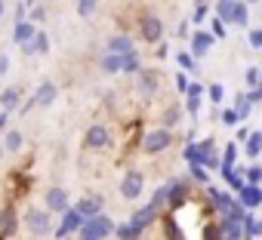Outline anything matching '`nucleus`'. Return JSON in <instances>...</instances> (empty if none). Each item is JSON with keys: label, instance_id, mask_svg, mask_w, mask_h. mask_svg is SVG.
Segmentation results:
<instances>
[{"label": "nucleus", "instance_id": "59", "mask_svg": "<svg viewBox=\"0 0 262 240\" xmlns=\"http://www.w3.org/2000/svg\"><path fill=\"white\" fill-rule=\"evenodd\" d=\"M74 4H77V0H74Z\"/></svg>", "mask_w": 262, "mask_h": 240}, {"label": "nucleus", "instance_id": "26", "mask_svg": "<svg viewBox=\"0 0 262 240\" xmlns=\"http://www.w3.org/2000/svg\"><path fill=\"white\" fill-rule=\"evenodd\" d=\"M222 179H225L234 191H241V188H244V173H241V170H222Z\"/></svg>", "mask_w": 262, "mask_h": 240}, {"label": "nucleus", "instance_id": "46", "mask_svg": "<svg viewBox=\"0 0 262 240\" xmlns=\"http://www.w3.org/2000/svg\"><path fill=\"white\" fill-rule=\"evenodd\" d=\"M250 46L262 50V31H250Z\"/></svg>", "mask_w": 262, "mask_h": 240}, {"label": "nucleus", "instance_id": "54", "mask_svg": "<svg viewBox=\"0 0 262 240\" xmlns=\"http://www.w3.org/2000/svg\"><path fill=\"white\" fill-rule=\"evenodd\" d=\"M0 160H4V145H0Z\"/></svg>", "mask_w": 262, "mask_h": 240}, {"label": "nucleus", "instance_id": "20", "mask_svg": "<svg viewBox=\"0 0 262 240\" xmlns=\"http://www.w3.org/2000/svg\"><path fill=\"white\" fill-rule=\"evenodd\" d=\"M120 71H126V74H139V71H142V59H139L136 50L120 56Z\"/></svg>", "mask_w": 262, "mask_h": 240}, {"label": "nucleus", "instance_id": "47", "mask_svg": "<svg viewBox=\"0 0 262 240\" xmlns=\"http://www.w3.org/2000/svg\"><path fill=\"white\" fill-rule=\"evenodd\" d=\"M185 95H198V99H201V95H204V86H201V83H188V92H185Z\"/></svg>", "mask_w": 262, "mask_h": 240}, {"label": "nucleus", "instance_id": "8", "mask_svg": "<svg viewBox=\"0 0 262 240\" xmlns=\"http://www.w3.org/2000/svg\"><path fill=\"white\" fill-rule=\"evenodd\" d=\"M47 206H50L53 212H62V215H65V212L71 209L68 191H65V188H50V191H47Z\"/></svg>", "mask_w": 262, "mask_h": 240}, {"label": "nucleus", "instance_id": "52", "mask_svg": "<svg viewBox=\"0 0 262 240\" xmlns=\"http://www.w3.org/2000/svg\"><path fill=\"white\" fill-rule=\"evenodd\" d=\"M4 127H7V114H0V133H4Z\"/></svg>", "mask_w": 262, "mask_h": 240}, {"label": "nucleus", "instance_id": "18", "mask_svg": "<svg viewBox=\"0 0 262 240\" xmlns=\"http://www.w3.org/2000/svg\"><path fill=\"white\" fill-rule=\"evenodd\" d=\"M34 34H37V28H34L31 22H19V25H16V31H13V40H16L19 46H25V43H31V40H34Z\"/></svg>", "mask_w": 262, "mask_h": 240}, {"label": "nucleus", "instance_id": "9", "mask_svg": "<svg viewBox=\"0 0 262 240\" xmlns=\"http://www.w3.org/2000/svg\"><path fill=\"white\" fill-rule=\"evenodd\" d=\"M142 37H145L148 43H161V37H164V25H161L158 16H145V19H142Z\"/></svg>", "mask_w": 262, "mask_h": 240}, {"label": "nucleus", "instance_id": "42", "mask_svg": "<svg viewBox=\"0 0 262 240\" xmlns=\"http://www.w3.org/2000/svg\"><path fill=\"white\" fill-rule=\"evenodd\" d=\"M222 95H225V89H222L219 83H213V86H210V99H213V102L219 105V102H222Z\"/></svg>", "mask_w": 262, "mask_h": 240}, {"label": "nucleus", "instance_id": "32", "mask_svg": "<svg viewBox=\"0 0 262 240\" xmlns=\"http://www.w3.org/2000/svg\"><path fill=\"white\" fill-rule=\"evenodd\" d=\"M241 228H244V234H247V237H256V234H259V222H256L253 215H247V219L241 222Z\"/></svg>", "mask_w": 262, "mask_h": 240}, {"label": "nucleus", "instance_id": "11", "mask_svg": "<svg viewBox=\"0 0 262 240\" xmlns=\"http://www.w3.org/2000/svg\"><path fill=\"white\" fill-rule=\"evenodd\" d=\"M108 53L114 56H123V53H133V37H126V34H111L108 43H105Z\"/></svg>", "mask_w": 262, "mask_h": 240}, {"label": "nucleus", "instance_id": "43", "mask_svg": "<svg viewBox=\"0 0 262 240\" xmlns=\"http://www.w3.org/2000/svg\"><path fill=\"white\" fill-rule=\"evenodd\" d=\"M210 34H213V37H225V25H222L219 19H213V28H210Z\"/></svg>", "mask_w": 262, "mask_h": 240}, {"label": "nucleus", "instance_id": "58", "mask_svg": "<svg viewBox=\"0 0 262 240\" xmlns=\"http://www.w3.org/2000/svg\"><path fill=\"white\" fill-rule=\"evenodd\" d=\"M259 74H262V68H259Z\"/></svg>", "mask_w": 262, "mask_h": 240}, {"label": "nucleus", "instance_id": "19", "mask_svg": "<svg viewBox=\"0 0 262 240\" xmlns=\"http://www.w3.org/2000/svg\"><path fill=\"white\" fill-rule=\"evenodd\" d=\"M139 92H142L145 99L158 92V74H155V71H139Z\"/></svg>", "mask_w": 262, "mask_h": 240}, {"label": "nucleus", "instance_id": "39", "mask_svg": "<svg viewBox=\"0 0 262 240\" xmlns=\"http://www.w3.org/2000/svg\"><path fill=\"white\" fill-rule=\"evenodd\" d=\"M237 120H241V117H237V111H234V108H225V111H222V124H228V127H231V124H237Z\"/></svg>", "mask_w": 262, "mask_h": 240}, {"label": "nucleus", "instance_id": "16", "mask_svg": "<svg viewBox=\"0 0 262 240\" xmlns=\"http://www.w3.org/2000/svg\"><path fill=\"white\" fill-rule=\"evenodd\" d=\"M19 102H22V89H19V86H7L4 92H0V108H4V114L13 111Z\"/></svg>", "mask_w": 262, "mask_h": 240}, {"label": "nucleus", "instance_id": "35", "mask_svg": "<svg viewBox=\"0 0 262 240\" xmlns=\"http://www.w3.org/2000/svg\"><path fill=\"white\" fill-rule=\"evenodd\" d=\"M164 203H167V185H164V188H158V191H155V197H151V203H148V206H155V209H161V206H164Z\"/></svg>", "mask_w": 262, "mask_h": 240}, {"label": "nucleus", "instance_id": "38", "mask_svg": "<svg viewBox=\"0 0 262 240\" xmlns=\"http://www.w3.org/2000/svg\"><path fill=\"white\" fill-rule=\"evenodd\" d=\"M219 237H222V228H219V225H207L204 240H219Z\"/></svg>", "mask_w": 262, "mask_h": 240}, {"label": "nucleus", "instance_id": "31", "mask_svg": "<svg viewBox=\"0 0 262 240\" xmlns=\"http://www.w3.org/2000/svg\"><path fill=\"white\" fill-rule=\"evenodd\" d=\"M244 179H247V185H259L262 182V166H247Z\"/></svg>", "mask_w": 262, "mask_h": 240}, {"label": "nucleus", "instance_id": "48", "mask_svg": "<svg viewBox=\"0 0 262 240\" xmlns=\"http://www.w3.org/2000/svg\"><path fill=\"white\" fill-rule=\"evenodd\" d=\"M7 71H10V56L0 53V74H7Z\"/></svg>", "mask_w": 262, "mask_h": 240}, {"label": "nucleus", "instance_id": "14", "mask_svg": "<svg viewBox=\"0 0 262 240\" xmlns=\"http://www.w3.org/2000/svg\"><path fill=\"white\" fill-rule=\"evenodd\" d=\"M74 209H77V212L83 215V222H86V219H96V215H102V200H99V197H83V200H80Z\"/></svg>", "mask_w": 262, "mask_h": 240}, {"label": "nucleus", "instance_id": "12", "mask_svg": "<svg viewBox=\"0 0 262 240\" xmlns=\"http://www.w3.org/2000/svg\"><path fill=\"white\" fill-rule=\"evenodd\" d=\"M155 219H158V209L145 203L142 209H136V212H133V219H129V222H133L139 231H145V228H151V222H155Z\"/></svg>", "mask_w": 262, "mask_h": 240}, {"label": "nucleus", "instance_id": "13", "mask_svg": "<svg viewBox=\"0 0 262 240\" xmlns=\"http://www.w3.org/2000/svg\"><path fill=\"white\" fill-rule=\"evenodd\" d=\"M213 34L210 31H198L194 37H191V56H207L210 53V46H213Z\"/></svg>", "mask_w": 262, "mask_h": 240}, {"label": "nucleus", "instance_id": "4", "mask_svg": "<svg viewBox=\"0 0 262 240\" xmlns=\"http://www.w3.org/2000/svg\"><path fill=\"white\" fill-rule=\"evenodd\" d=\"M142 188H145V176L142 173H126L120 179V197L123 200H136L142 194Z\"/></svg>", "mask_w": 262, "mask_h": 240}, {"label": "nucleus", "instance_id": "44", "mask_svg": "<svg viewBox=\"0 0 262 240\" xmlns=\"http://www.w3.org/2000/svg\"><path fill=\"white\" fill-rule=\"evenodd\" d=\"M256 102H262V86L250 89V95H247V105H256Z\"/></svg>", "mask_w": 262, "mask_h": 240}, {"label": "nucleus", "instance_id": "41", "mask_svg": "<svg viewBox=\"0 0 262 240\" xmlns=\"http://www.w3.org/2000/svg\"><path fill=\"white\" fill-rule=\"evenodd\" d=\"M176 59H179V65H182V68H188V71L194 68V56H191V53H179Z\"/></svg>", "mask_w": 262, "mask_h": 240}, {"label": "nucleus", "instance_id": "29", "mask_svg": "<svg viewBox=\"0 0 262 240\" xmlns=\"http://www.w3.org/2000/svg\"><path fill=\"white\" fill-rule=\"evenodd\" d=\"M31 46H34V53H40V56H43V53L50 50V40H47V34H43V31H37V34H34V40H31Z\"/></svg>", "mask_w": 262, "mask_h": 240}, {"label": "nucleus", "instance_id": "36", "mask_svg": "<svg viewBox=\"0 0 262 240\" xmlns=\"http://www.w3.org/2000/svg\"><path fill=\"white\" fill-rule=\"evenodd\" d=\"M191 179H198V182H201V185H204V182H207V179H210V176H207V170H204V166H201V163H191Z\"/></svg>", "mask_w": 262, "mask_h": 240}, {"label": "nucleus", "instance_id": "50", "mask_svg": "<svg viewBox=\"0 0 262 240\" xmlns=\"http://www.w3.org/2000/svg\"><path fill=\"white\" fill-rule=\"evenodd\" d=\"M164 120H167V124H176V120H179V108H170Z\"/></svg>", "mask_w": 262, "mask_h": 240}, {"label": "nucleus", "instance_id": "2", "mask_svg": "<svg viewBox=\"0 0 262 240\" xmlns=\"http://www.w3.org/2000/svg\"><path fill=\"white\" fill-rule=\"evenodd\" d=\"M173 145V133L167 127H158V130H148L145 139H142V151L145 154H161Z\"/></svg>", "mask_w": 262, "mask_h": 240}, {"label": "nucleus", "instance_id": "34", "mask_svg": "<svg viewBox=\"0 0 262 240\" xmlns=\"http://www.w3.org/2000/svg\"><path fill=\"white\" fill-rule=\"evenodd\" d=\"M182 157H185L188 163H201V157H198V145H194V142H188V145H185V151H182Z\"/></svg>", "mask_w": 262, "mask_h": 240}, {"label": "nucleus", "instance_id": "7", "mask_svg": "<svg viewBox=\"0 0 262 240\" xmlns=\"http://www.w3.org/2000/svg\"><path fill=\"white\" fill-rule=\"evenodd\" d=\"M56 95H59L56 83H53V80H43V83L37 86V92H34L31 99H34V105H37V108H50V105L56 102Z\"/></svg>", "mask_w": 262, "mask_h": 240}, {"label": "nucleus", "instance_id": "25", "mask_svg": "<svg viewBox=\"0 0 262 240\" xmlns=\"http://www.w3.org/2000/svg\"><path fill=\"white\" fill-rule=\"evenodd\" d=\"M262 154V133H250L247 136V157H259Z\"/></svg>", "mask_w": 262, "mask_h": 240}, {"label": "nucleus", "instance_id": "3", "mask_svg": "<svg viewBox=\"0 0 262 240\" xmlns=\"http://www.w3.org/2000/svg\"><path fill=\"white\" fill-rule=\"evenodd\" d=\"M25 228L34 237H47L50 234V212L47 209H28L25 212Z\"/></svg>", "mask_w": 262, "mask_h": 240}, {"label": "nucleus", "instance_id": "37", "mask_svg": "<svg viewBox=\"0 0 262 240\" xmlns=\"http://www.w3.org/2000/svg\"><path fill=\"white\" fill-rule=\"evenodd\" d=\"M164 225H167V234H170V240H182V231H179V225H176L173 219H167Z\"/></svg>", "mask_w": 262, "mask_h": 240}, {"label": "nucleus", "instance_id": "6", "mask_svg": "<svg viewBox=\"0 0 262 240\" xmlns=\"http://www.w3.org/2000/svg\"><path fill=\"white\" fill-rule=\"evenodd\" d=\"M83 145H86V148H108V145H111V136H108V130H105L102 124H96V127L86 130Z\"/></svg>", "mask_w": 262, "mask_h": 240}, {"label": "nucleus", "instance_id": "28", "mask_svg": "<svg viewBox=\"0 0 262 240\" xmlns=\"http://www.w3.org/2000/svg\"><path fill=\"white\" fill-rule=\"evenodd\" d=\"M96 7H99V0H77V16H93L96 13Z\"/></svg>", "mask_w": 262, "mask_h": 240}, {"label": "nucleus", "instance_id": "56", "mask_svg": "<svg viewBox=\"0 0 262 240\" xmlns=\"http://www.w3.org/2000/svg\"><path fill=\"white\" fill-rule=\"evenodd\" d=\"M250 4H259V0H250Z\"/></svg>", "mask_w": 262, "mask_h": 240}, {"label": "nucleus", "instance_id": "53", "mask_svg": "<svg viewBox=\"0 0 262 240\" xmlns=\"http://www.w3.org/2000/svg\"><path fill=\"white\" fill-rule=\"evenodd\" d=\"M7 16V4H4V0H0V19H4Z\"/></svg>", "mask_w": 262, "mask_h": 240}, {"label": "nucleus", "instance_id": "57", "mask_svg": "<svg viewBox=\"0 0 262 240\" xmlns=\"http://www.w3.org/2000/svg\"><path fill=\"white\" fill-rule=\"evenodd\" d=\"M47 4H53V0H47Z\"/></svg>", "mask_w": 262, "mask_h": 240}, {"label": "nucleus", "instance_id": "22", "mask_svg": "<svg viewBox=\"0 0 262 240\" xmlns=\"http://www.w3.org/2000/svg\"><path fill=\"white\" fill-rule=\"evenodd\" d=\"M99 68H102V74H120V56H114V53L99 56Z\"/></svg>", "mask_w": 262, "mask_h": 240}, {"label": "nucleus", "instance_id": "27", "mask_svg": "<svg viewBox=\"0 0 262 240\" xmlns=\"http://www.w3.org/2000/svg\"><path fill=\"white\" fill-rule=\"evenodd\" d=\"M234 157H237V145H225V157L219 160V170H234Z\"/></svg>", "mask_w": 262, "mask_h": 240}, {"label": "nucleus", "instance_id": "17", "mask_svg": "<svg viewBox=\"0 0 262 240\" xmlns=\"http://www.w3.org/2000/svg\"><path fill=\"white\" fill-rule=\"evenodd\" d=\"M22 133L19 130H7V136H4V142H0V145H4V154H19L22 151Z\"/></svg>", "mask_w": 262, "mask_h": 240}, {"label": "nucleus", "instance_id": "21", "mask_svg": "<svg viewBox=\"0 0 262 240\" xmlns=\"http://www.w3.org/2000/svg\"><path fill=\"white\" fill-rule=\"evenodd\" d=\"M234 4H237V0H216V19H219L222 25H231Z\"/></svg>", "mask_w": 262, "mask_h": 240}, {"label": "nucleus", "instance_id": "51", "mask_svg": "<svg viewBox=\"0 0 262 240\" xmlns=\"http://www.w3.org/2000/svg\"><path fill=\"white\" fill-rule=\"evenodd\" d=\"M22 56H37V53H34V46H31V43H25V46H22Z\"/></svg>", "mask_w": 262, "mask_h": 240}, {"label": "nucleus", "instance_id": "33", "mask_svg": "<svg viewBox=\"0 0 262 240\" xmlns=\"http://www.w3.org/2000/svg\"><path fill=\"white\" fill-rule=\"evenodd\" d=\"M231 25H247V7H244V4H234V16H231Z\"/></svg>", "mask_w": 262, "mask_h": 240}, {"label": "nucleus", "instance_id": "15", "mask_svg": "<svg viewBox=\"0 0 262 240\" xmlns=\"http://www.w3.org/2000/svg\"><path fill=\"white\" fill-rule=\"evenodd\" d=\"M241 206H247V209L262 206V191H259V185H244V188H241Z\"/></svg>", "mask_w": 262, "mask_h": 240}, {"label": "nucleus", "instance_id": "40", "mask_svg": "<svg viewBox=\"0 0 262 240\" xmlns=\"http://www.w3.org/2000/svg\"><path fill=\"white\" fill-rule=\"evenodd\" d=\"M204 19H207V4H204V0H198V7H194V22L201 25Z\"/></svg>", "mask_w": 262, "mask_h": 240}, {"label": "nucleus", "instance_id": "10", "mask_svg": "<svg viewBox=\"0 0 262 240\" xmlns=\"http://www.w3.org/2000/svg\"><path fill=\"white\" fill-rule=\"evenodd\" d=\"M185 200H188V185H185V182H173V185H167V206L179 209Z\"/></svg>", "mask_w": 262, "mask_h": 240}, {"label": "nucleus", "instance_id": "55", "mask_svg": "<svg viewBox=\"0 0 262 240\" xmlns=\"http://www.w3.org/2000/svg\"><path fill=\"white\" fill-rule=\"evenodd\" d=\"M259 234H262V222H259Z\"/></svg>", "mask_w": 262, "mask_h": 240}, {"label": "nucleus", "instance_id": "23", "mask_svg": "<svg viewBox=\"0 0 262 240\" xmlns=\"http://www.w3.org/2000/svg\"><path fill=\"white\" fill-rule=\"evenodd\" d=\"M114 234H117V240H136V237H142V231L133 225V222H123V225H114Z\"/></svg>", "mask_w": 262, "mask_h": 240}, {"label": "nucleus", "instance_id": "49", "mask_svg": "<svg viewBox=\"0 0 262 240\" xmlns=\"http://www.w3.org/2000/svg\"><path fill=\"white\" fill-rule=\"evenodd\" d=\"M198 108H201V99H198V95H188V111L198 114Z\"/></svg>", "mask_w": 262, "mask_h": 240}, {"label": "nucleus", "instance_id": "1", "mask_svg": "<svg viewBox=\"0 0 262 240\" xmlns=\"http://www.w3.org/2000/svg\"><path fill=\"white\" fill-rule=\"evenodd\" d=\"M108 234H114V222L108 215H96L83 222V228L77 231V240H105Z\"/></svg>", "mask_w": 262, "mask_h": 240}, {"label": "nucleus", "instance_id": "30", "mask_svg": "<svg viewBox=\"0 0 262 240\" xmlns=\"http://www.w3.org/2000/svg\"><path fill=\"white\" fill-rule=\"evenodd\" d=\"M262 74H259V68H247V74H244V80H247V86L250 89H256V86H262V80H259Z\"/></svg>", "mask_w": 262, "mask_h": 240}, {"label": "nucleus", "instance_id": "45", "mask_svg": "<svg viewBox=\"0 0 262 240\" xmlns=\"http://www.w3.org/2000/svg\"><path fill=\"white\" fill-rule=\"evenodd\" d=\"M176 89L179 92H188V77L185 74H176Z\"/></svg>", "mask_w": 262, "mask_h": 240}, {"label": "nucleus", "instance_id": "24", "mask_svg": "<svg viewBox=\"0 0 262 240\" xmlns=\"http://www.w3.org/2000/svg\"><path fill=\"white\" fill-rule=\"evenodd\" d=\"M0 231H4V234L16 231V209L13 206H4V212H0Z\"/></svg>", "mask_w": 262, "mask_h": 240}, {"label": "nucleus", "instance_id": "5", "mask_svg": "<svg viewBox=\"0 0 262 240\" xmlns=\"http://www.w3.org/2000/svg\"><path fill=\"white\" fill-rule=\"evenodd\" d=\"M80 228H83V215H80L77 209H68V212L62 215V225L56 228V237L65 240L68 234H74V231H80Z\"/></svg>", "mask_w": 262, "mask_h": 240}]
</instances>
